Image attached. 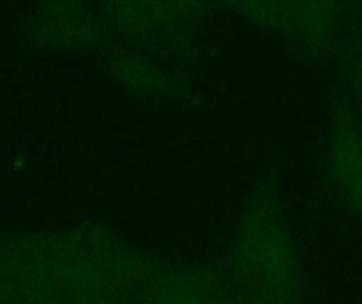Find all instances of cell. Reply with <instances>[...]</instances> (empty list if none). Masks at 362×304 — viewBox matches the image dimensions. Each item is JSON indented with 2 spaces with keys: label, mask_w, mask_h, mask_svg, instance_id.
<instances>
[{
  "label": "cell",
  "mask_w": 362,
  "mask_h": 304,
  "mask_svg": "<svg viewBox=\"0 0 362 304\" xmlns=\"http://www.w3.org/2000/svg\"><path fill=\"white\" fill-rule=\"evenodd\" d=\"M233 273L257 292L259 303L291 304L297 294L295 250L272 209L252 207L238 233Z\"/></svg>",
  "instance_id": "1"
},
{
  "label": "cell",
  "mask_w": 362,
  "mask_h": 304,
  "mask_svg": "<svg viewBox=\"0 0 362 304\" xmlns=\"http://www.w3.org/2000/svg\"><path fill=\"white\" fill-rule=\"evenodd\" d=\"M102 19L83 4H40L25 17V36L45 51L72 53L91 47L102 34Z\"/></svg>",
  "instance_id": "2"
},
{
  "label": "cell",
  "mask_w": 362,
  "mask_h": 304,
  "mask_svg": "<svg viewBox=\"0 0 362 304\" xmlns=\"http://www.w3.org/2000/svg\"><path fill=\"white\" fill-rule=\"evenodd\" d=\"M244 13L261 23L286 28L310 40H325L337 25V8L325 2H278V4H244Z\"/></svg>",
  "instance_id": "3"
},
{
  "label": "cell",
  "mask_w": 362,
  "mask_h": 304,
  "mask_svg": "<svg viewBox=\"0 0 362 304\" xmlns=\"http://www.w3.org/2000/svg\"><path fill=\"white\" fill-rule=\"evenodd\" d=\"M331 169L341 190L362 176V129L352 118H337L333 125Z\"/></svg>",
  "instance_id": "4"
},
{
  "label": "cell",
  "mask_w": 362,
  "mask_h": 304,
  "mask_svg": "<svg viewBox=\"0 0 362 304\" xmlns=\"http://www.w3.org/2000/svg\"><path fill=\"white\" fill-rule=\"evenodd\" d=\"M108 70L117 80L136 91H161L168 85V76L159 66L132 53H112L108 57Z\"/></svg>",
  "instance_id": "5"
},
{
  "label": "cell",
  "mask_w": 362,
  "mask_h": 304,
  "mask_svg": "<svg viewBox=\"0 0 362 304\" xmlns=\"http://www.w3.org/2000/svg\"><path fill=\"white\" fill-rule=\"evenodd\" d=\"M19 281L13 267L0 265V304H11L19 294Z\"/></svg>",
  "instance_id": "6"
}]
</instances>
